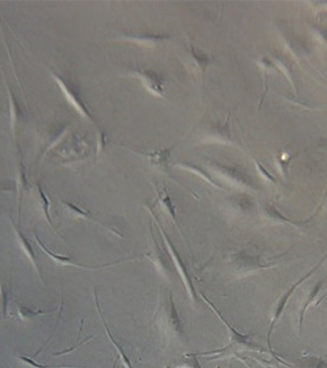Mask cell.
I'll list each match as a JSON object with an SVG mask.
<instances>
[{
    "mask_svg": "<svg viewBox=\"0 0 327 368\" xmlns=\"http://www.w3.org/2000/svg\"><path fill=\"white\" fill-rule=\"evenodd\" d=\"M27 176H26V166L23 161V157H19L16 165V193H17V210L19 215L21 211V201H23L25 191L27 190Z\"/></svg>",
    "mask_w": 327,
    "mask_h": 368,
    "instance_id": "cell-15",
    "label": "cell"
},
{
    "mask_svg": "<svg viewBox=\"0 0 327 368\" xmlns=\"http://www.w3.org/2000/svg\"><path fill=\"white\" fill-rule=\"evenodd\" d=\"M90 339H93V336H90V338L85 339V340H83V341H81V342H77V344H74L73 346H71V347H70V348H67V350H63V351H59V352H55V354H53V356H62V355H65V354H70V352H71V351H74V350H75V348H77V347H78V346H80V345H83V344H85V342H86V341H89V340H90Z\"/></svg>",
    "mask_w": 327,
    "mask_h": 368,
    "instance_id": "cell-30",
    "label": "cell"
},
{
    "mask_svg": "<svg viewBox=\"0 0 327 368\" xmlns=\"http://www.w3.org/2000/svg\"><path fill=\"white\" fill-rule=\"evenodd\" d=\"M34 241H36V243L39 244V247L41 248V250H42L43 253H45L46 256L48 257L53 263L57 264V265H59V266H73V268L85 269V270H99V269H103V268H111V266L119 265V264H123L125 262H132V259H127V260H121V262H115V263H111V264H105V265H99V266L83 265V264L74 263L71 258L65 257V256H59V254L53 253L51 249H48V248H47L46 245L42 243V241L40 240V237L37 235H34Z\"/></svg>",
    "mask_w": 327,
    "mask_h": 368,
    "instance_id": "cell-7",
    "label": "cell"
},
{
    "mask_svg": "<svg viewBox=\"0 0 327 368\" xmlns=\"http://www.w3.org/2000/svg\"><path fill=\"white\" fill-rule=\"evenodd\" d=\"M210 166L215 169V172L218 173L220 177L224 178L225 181L230 182V183L234 184L235 187L247 188V189H252L253 188L252 179L247 177V176L245 175L243 171H240L239 168L214 161H210Z\"/></svg>",
    "mask_w": 327,
    "mask_h": 368,
    "instance_id": "cell-6",
    "label": "cell"
},
{
    "mask_svg": "<svg viewBox=\"0 0 327 368\" xmlns=\"http://www.w3.org/2000/svg\"><path fill=\"white\" fill-rule=\"evenodd\" d=\"M117 41H123V42H132L137 43L141 46H152L155 47L158 45L170 40L169 34L162 33H146V32H128L123 33L121 36L116 37Z\"/></svg>",
    "mask_w": 327,
    "mask_h": 368,
    "instance_id": "cell-8",
    "label": "cell"
},
{
    "mask_svg": "<svg viewBox=\"0 0 327 368\" xmlns=\"http://www.w3.org/2000/svg\"><path fill=\"white\" fill-rule=\"evenodd\" d=\"M158 316L160 325L169 335L180 339L185 338L184 326H182L180 316H178L177 309H176L171 292L159 295Z\"/></svg>",
    "mask_w": 327,
    "mask_h": 368,
    "instance_id": "cell-1",
    "label": "cell"
},
{
    "mask_svg": "<svg viewBox=\"0 0 327 368\" xmlns=\"http://www.w3.org/2000/svg\"><path fill=\"white\" fill-rule=\"evenodd\" d=\"M323 284H325V280H320L317 284L314 286L313 288H311L310 292H309V296L306 297V301H305L304 306L303 308H301V312H300V324H299V329H300V333H301V329H303V322H304V317H305V313H306L307 308H309L311 304H314V306H316V301L317 300V296L320 295V292L322 291V286Z\"/></svg>",
    "mask_w": 327,
    "mask_h": 368,
    "instance_id": "cell-21",
    "label": "cell"
},
{
    "mask_svg": "<svg viewBox=\"0 0 327 368\" xmlns=\"http://www.w3.org/2000/svg\"><path fill=\"white\" fill-rule=\"evenodd\" d=\"M255 165H256V167H257V169H259V171H260V173H261V175H262V176H263V177H265V179H267V181H269V182H272V183H273V184H276V183H277V182H276V178H275V177H273V176H271V175H269V173L266 171V169H265V167H263V166H262V165H261V163H260L259 161H256V160H255Z\"/></svg>",
    "mask_w": 327,
    "mask_h": 368,
    "instance_id": "cell-29",
    "label": "cell"
},
{
    "mask_svg": "<svg viewBox=\"0 0 327 368\" xmlns=\"http://www.w3.org/2000/svg\"><path fill=\"white\" fill-rule=\"evenodd\" d=\"M6 92H8L9 97V117H10V129L14 139L16 138V127L17 123L20 121L21 117V111L20 107H19L16 97L14 96V93L11 92V90L9 89V86L6 85Z\"/></svg>",
    "mask_w": 327,
    "mask_h": 368,
    "instance_id": "cell-19",
    "label": "cell"
},
{
    "mask_svg": "<svg viewBox=\"0 0 327 368\" xmlns=\"http://www.w3.org/2000/svg\"><path fill=\"white\" fill-rule=\"evenodd\" d=\"M230 118H225L224 121H219L216 124L209 129V140L215 143H232V134L230 131Z\"/></svg>",
    "mask_w": 327,
    "mask_h": 368,
    "instance_id": "cell-14",
    "label": "cell"
},
{
    "mask_svg": "<svg viewBox=\"0 0 327 368\" xmlns=\"http://www.w3.org/2000/svg\"><path fill=\"white\" fill-rule=\"evenodd\" d=\"M62 205H63V207H64V209H65V211H67V212L69 214V215L71 216V218H74V219H83V220H87V221H90V222L95 223V225H99V226H101V227H103L105 229H107L108 232H111L112 235L117 236V237H118V238H121V240H122V238H123V235L119 234V232H118V231H116L115 228L110 227V226L105 225V223L101 222V221H96V220L94 219V216L91 215V212L89 211V210H84V209H81L80 206L74 205L73 203H69V201H62Z\"/></svg>",
    "mask_w": 327,
    "mask_h": 368,
    "instance_id": "cell-12",
    "label": "cell"
},
{
    "mask_svg": "<svg viewBox=\"0 0 327 368\" xmlns=\"http://www.w3.org/2000/svg\"><path fill=\"white\" fill-rule=\"evenodd\" d=\"M316 32L319 33V36L322 37L323 42L327 43V31L323 30V28H320V27H319V30H317V28H316Z\"/></svg>",
    "mask_w": 327,
    "mask_h": 368,
    "instance_id": "cell-31",
    "label": "cell"
},
{
    "mask_svg": "<svg viewBox=\"0 0 327 368\" xmlns=\"http://www.w3.org/2000/svg\"><path fill=\"white\" fill-rule=\"evenodd\" d=\"M68 130H69V125H63L62 129H59L58 131L53 133V138H51V139H49L48 145H47L46 150H45V155L47 152H49V151H51L53 147H56L57 144H58L59 141L64 139V137L68 133Z\"/></svg>",
    "mask_w": 327,
    "mask_h": 368,
    "instance_id": "cell-25",
    "label": "cell"
},
{
    "mask_svg": "<svg viewBox=\"0 0 327 368\" xmlns=\"http://www.w3.org/2000/svg\"><path fill=\"white\" fill-rule=\"evenodd\" d=\"M175 368H202V367H201L199 362H198L197 355L186 354L184 355V358H182V363L176 366Z\"/></svg>",
    "mask_w": 327,
    "mask_h": 368,
    "instance_id": "cell-27",
    "label": "cell"
},
{
    "mask_svg": "<svg viewBox=\"0 0 327 368\" xmlns=\"http://www.w3.org/2000/svg\"><path fill=\"white\" fill-rule=\"evenodd\" d=\"M201 296H202V298H203V300H204V302H206V303H207V304H208V306H209L210 308H212V309H213V312H214V313L216 314V316H218V317H219V319H220V320H222V322H223V324H224V325L226 326V328H228V332H229V333H230V339H231V344H238V345H240V346H245V347H247V348H248V350L263 351V350H262V348H261L259 345H256V344H255V342H253L252 340H251V339H250V338H248V336H247V335H241V334H240V333H239V332H237V330H235L234 328H232V326H231V325H229V324H228V322H226V320L224 319V317H223V316H222V314H220V313H219V311H218V309H216V307L214 306V304H213V303H212V302H210L209 300H207V298H206V296H204L203 294H201Z\"/></svg>",
    "mask_w": 327,
    "mask_h": 368,
    "instance_id": "cell-10",
    "label": "cell"
},
{
    "mask_svg": "<svg viewBox=\"0 0 327 368\" xmlns=\"http://www.w3.org/2000/svg\"><path fill=\"white\" fill-rule=\"evenodd\" d=\"M326 295H327V291H326V294H325V296H326Z\"/></svg>",
    "mask_w": 327,
    "mask_h": 368,
    "instance_id": "cell-33",
    "label": "cell"
},
{
    "mask_svg": "<svg viewBox=\"0 0 327 368\" xmlns=\"http://www.w3.org/2000/svg\"><path fill=\"white\" fill-rule=\"evenodd\" d=\"M10 286L6 287L4 282H0V320H6L9 317V304H10Z\"/></svg>",
    "mask_w": 327,
    "mask_h": 368,
    "instance_id": "cell-23",
    "label": "cell"
},
{
    "mask_svg": "<svg viewBox=\"0 0 327 368\" xmlns=\"http://www.w3.org/2000/svg\"><path fill=\"white\" fill-rule=\"evenodd\" d=\"M326 258H327V256H325V257H323V258H322V259H321V260H320V263H319V264H317V265H315V266H314V268L310 270V273H309V274H306V275H305V276H304V278H301L300 280H298V282H295V284H294L293 286H292V287H290V288H289V290H288L287 292H285V294H284V295H283V296H282V297H281V298H279V300H278V303H277V306H276V308H275V312H273V316H272L271 325H269V330H268V335H267V338H268V339H267V340H268V350H269V351H271V352H272V347H271V335H272V332H273V329H275V325H276V324H277V322H278V320H279V318H281V317H282V314H283V311H284V308H285V306H287L288 301H289V300H290L292 295H293V294H294L295 288H298V287H299V286H300L301 284H303V282L305 281V280H307V279H309V278H310V276H311V275H313V274H314V273H315V272H316V270L320 268V266H321V264L323 263V260H325V259H326ZM272 354H273V352H272Z\"/></svg>",
    "mask_w": 327,
    "mask_h": 368,
    "instance_id": "cell-5",
    "label": "cell"
},
{
    "mask_svg": "<svg viewBox=\"0 0 327 368\" xmlns=\"http://www.w3.org/2000/svg\"><path fill=\"white\" fill-rule=\"evenodd\" d=\"M95 306H96V311H97V314H99V316H100V319H101V322H102V325H103V328H105L106 335H107V336H108L110 341H111V342H112V345H113V346H115V347H116V350H117V352H118V355H119V358H121V361H122V363H123V366H124L125 368H133V366H132V363H131V360H130V357H128V356H127V354H125V352H124V350H123V348H122V346H121V345H119V344H118V342L115 340V339H113V336H112V334H111V332H110V329H108L107 324H106V322H105V319H103V316H102V313H101V308H100V303H99V297H97V292H96V291H95Z\"/></svg>",
    "mask_w": 327,
    "mask_h": 368,
    "instance_id": "cell-16",
    "label": "cell"
},
{
    "mask_svg": "<svg viewBox=\"0 0 327 368\" xmlns=\"http://www.w3.org/2000/svg\"><path fill=\"white\" fill-rule=\"evenodd\" d=\"M210 63V56L207 53L202 52L201 49H197L193 45L188 47V59L187 65L190 67V70L196 75L198 79H202L204 71L208 68Z\"/></svg>",
    "mask_w": 327,
    "mask_h": 368,
    "instance_id": "cell-11",
    "label": "cell"
},
{
    "mask_svg": "<svg viewBox=\"0 0 327 368\" xmlns=\"http://www.w3.org/2000/svg\"><path fill=\"white\" fill-rule=\"evenodd\" d=\"M156 196H158V200L160 205H161V209L168 214L170 218H171V220L176 225V227L180 229V226H178L177 223V215H176V206L174 201L171 199V197H170L169 191L166 189L165 185H162L161 189H158V188H156Z\"/></svg>",
    "mask_w": 327,
    "mask_h": 368,
    "instance_id": "cell-17",
    "label": "cell"
},
{
    "mask_svg": "<svg viewBox=\"0 0 327 368\" xmlns=\"http://www.w3.org/2000/svg\"><path fill=\"white\" fill-rule=\"evenodd\" d=\"M128 75L132 78H136L137 80L140 81L144 89L148 92L152 93L153 96L156 97H165V89H164V80L162 76L150 69L136 68L131 69L128 71Z\"/></svg>",
    "mask_w": 327,
    "mask_h": 368,
    "instance_id": "cell-4",
    "label": "cell"
},
{
    "mask_svg": "<svg viewBox=\"0 0 327 368\" xmlns=\"http://www.w3.org/2000/svg\"><path fill=\"white\" fill-rule=\"evenodd\" d=\"M15 307H16V312L19 316V319L23 322H32V320L37 319L41 316H46V314H51L55 312L56 309H40V308H31L26 306V304L21 303V302H15Z\"/></svg>",
    "mask_w": 327,
    "mask_h": 368,
    "instance_id": "cell-18",
    "label": "cell"
},
{
    "mask_svg": "<svg viewBox=\"0 0 327 368\" xmlns=\"http://www.w3.org/2000/svg\"><path fill=\"white\" fill-rule=\"evenodd\" d=\"M49 73H51V76L53 80L56 81L57 86L61 89L63 96L65 97V100H67V102L69 103V105L73 107L75 111L79 113V115L81 118H84L85 121L90 122L91 124L95 125L96 122H95V119H94L93 114H91V111L87 108L86 105H85L84 101L81 100V97L79 95V92L77 91V89H75V87L70 83H69V81L65 80L64 78H62L61 75L56 74L55 71H52V70H49Z\"/></svg>",
    "mask_w": 327,
    "mask_h": 368,
    "instance_id": "cell-2",
    "label": "cell"
},
{
    "mask_svg": "<svg viewBox=\"0 0 327 368\" xmlns=\"http://www.w3.org/2000/svg\"><path fill=\"white\" fill-rule=\"evenodd\" d=\"M20 361H23L24 363H26L27 366L31 368H81L79 366H73V364H62V366H57V364H48V366H45V364H41L34 362L33 358L26 357V356H17Z\"/></svg>",
    "mask_w": 327,
    "mask_h": 368,
    "instance_id": "cell-26",
    "label": "cell"
},
{
    "mask_svg": "<svg viewBox=\"0 0 327 368\" xmlns=\"http://www.w3.org/2000/svg\"><path fill=\"white\" fill-rule=\"evenodd\" d=\"M276 65L277 67H279V69H281L282 73L285 74V76H287L289 79V81H290V85L293 86L294 89V92H297V87H295V81H294V76L292 75V71L288 70V65L284 64V63H282L279 59L276 58Z\"/></svg>",
    "mask_w": 327,
    "mask_h": 368,
    "instance_id": "cell-28",
    "label": "cell"
},
{
    "mask_svg": "<svg viewBox=\"0 0 327 368\" xmlns=\"http://www.w3.org/2000/svg\"><path fill=\"white\" fill-rule=\"evenodd\" d=\"M172 149H174V146L168 147V149L154 151V152H148V153L139 152V151H133L131 149H128V150L133 151V152H136V153H138V155H140V156L147 157V159H149V161L152 162L154 166L162 168V167H165L166 165H168L169 159H170V153H171Z\"/></svg>",
    "mask_w": 327,
    "mask_h": 368,
    "instance_id": "cell-20",
    "label": "cell"
},
{
    "mask_svg": "<svg viewBox=\"0 0 327 368\" xmlns=\"http://www.w3.org/2000/svg\"><path fill=\"white\" fill-rule=\"evenodd\" d=\"M37 191H39V198L41 200V204H42V211H43V215H45L46 221L48 222V225L51 226V228L53 229V231L57 232V228H56V226L53 225L52 218H51V200H49V198L47 197L45 190L42 189V187H41L40 184H37Z\"/></svg>",
    "mask_w": 327,
    "mask_h": 368,
    "instance_id": "cell-24",
    "label": "cell"
},
{
    "mask_svg": "<svg viewBox=\"0 0 327 368\" xmlns=\"http://www.w3.org/2000/svg\"><path fill=\"white\" fill-rule=\"evenodd\" d=\"M176 168H181V169H185V171H188L191 173H194V175H197L198 177L202 178L203 181H206L207 183L212 184L213 187L218 188V189H224V187H222V185L215 183L214 181H213L212 177L209 176L208 172H204L203 169H201L198 166H194V165H188V163H177V165H175Z\"/></svg>",
    "mask_w": 327,
    "mask_h": 368,
    "instance_id": "cell-22",
    "label": "cell"
},
{
    "mask_svg": "<svg viewBox=\"0 0 327 368\" xmlns=\"http://www.w3.org/2000/svg\"><path fill=\"white\" fill-rule=\"evenodd\" d=\"M149 211H150V214H152V216L154 218V220H155L156 225H158L160 234H161L162 238H164V241H165L166 247H168V250H169L170 256H171L172 263L175 264L176 269H177L178 274H180V276H181L182 281H184L185 287H186V290H187V292H188V295H190V297L192 298V301L196 302V301H197V295H196V291H194L193 285H192V281H191L190 275H188V273H187V270H186V266H185L184 260H182V258L180 257V254L177 253V250H176V248L174 247V244H172V242L170 241V238L168 237V235H166L165 232H164V229H162L161 226H160V223H159V221H158V219H156V216L154 215L153 210H150V209H149Z\"/></svg>",
    "mask_w": 327,
    "mask_h": 368,
    "instance_id": "cell-3",
    "label": "cell"
},
{
    "mask_svg": "<svg viewBox=\"0 0 327 368\" xmlns=\"http://www.w3.org/2000/svg\"><path fill=\"white\" fill-rule=\"evenodd\" d=\"M153 238H154V234H153ZM146 257L154 264V265H155L156 270L161 274L164 278H166V279L171 278L170 260L168 259V257H166V254L161 250V248L159 247V244L155 242V238H154L153 249L150 250L148 254H146Z\"/></svg>",
    "mask_w": 327,
    "mask_h": 368,
    "instance_id": "cell-13",
    "label": "cell"
},
{
    "mask_svg": "<svg viewBox=\"0 0 327 368\" xmlns=\"http://www.w3.org/2000/svg\"><path fill=\"white\" fill-rule=\"evenodd\" d=\"M115 366H116V361H115V362H113V366H112V368H115Z\"/></svg>",
    "mask_w": 327,
    "mask_h": 368,
    "instance_id": "cell-32",
    "label": "cell"
},
{
    "mask_svg": "<svg viewBox=\"0 0 327 368\" xmlns=\"http://www.w3.org/2000/svg\"><path fill=\"white\" fill-rule=\"evenodd\" d=\"M11 226H12V229H14L15 240H16V243L19 245V248H20V250L23 251L24 256L27 258V260L30 262L31 265H32V268L34 269V272H36L37 275H39L40 281L42 282V284H45V280H43L42 273H41L39 263H37L36 251H34V249L32 248V245H31L30 242H28L26 236H25L23 232H21V229L17 228V226L15 225L14 222H11Z\"/></svg>",
    "mask_w": 327,
    "mask_h": 368,
    "instance_id": "cell-9",
    "label": "cell"
}]
</instances>
